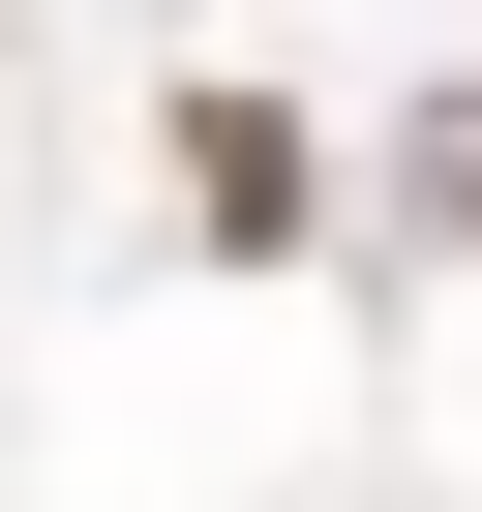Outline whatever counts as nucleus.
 Returning <instances> with one entry per match:
<instances>
[{"label":"nucleus","instance_id":"f257e3e1","mask_svg":"<svg viewBox=\"0 0 482 512\" xmlns=\"http://www.w3.org/2000/svg\"><path fill=\"white\" fill-rule=\"evenodd\" d=\"M181 211H211V272H272L302 241V121L272 91H181Z\"/></svg>","mask_w":482,"mask_h":512},{"label":"nucleus","instance_id":"f03ea898","mask_svg":"<svg viewBox=\"0 0 482 512\" xmlns=\"http://www.w3.org/2000/svg\"><path fill=\"white\" fill-rule=\"evenodd\" d=\"M452 241H482V121H452Z\"/></svg>","mask_w":482,"mask_h":512}]
</instances>
